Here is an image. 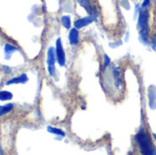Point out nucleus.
<instances>
[{
    "mask_svg": "<svg viewBox=\"0 0 156 155\" xmlns=\"http://www.w3.org/2000/svg\"><path fill=\"white\" fill-rule=\"evenodd\" d=\"M61 22H62V25L66 28H69L70 27V17L69 16H63L61 17Z\"/></svg>",
    "mask_w": 156,
    "mask_h": 155,
    "instance_id": "nucleus-13",
    "label": "nucleus"
},
{
    "mask_svg": "<svg viewBox=\"0 0 156 155\" xmlns=\"http://www.w3.org/2000/svg\"><path fill=\"white\" fill-rule=\"evenodd\" d=\"M69 43L72 46H75L79 43V31L78 28H72L69 34Z\"/></svg>",
    "mask_w": 156,
    "mask_h": 155,
    "instance_id": "nucleus-6",
    "label": "nucleus"
},
{
    "mask_svg": "<svg viewBox=\"0 0 156 155\" xmlns=\"http://www.w3.org/2000/svg\"><path fill=\"white\" fill-rule=\"evenodd\" d=\"M110 63H111V58L108 57V55H104V69L110 65Z\"/></svg>",
    "mask_w": 156,
    "mask_h": 155,
    "instance_id": "nucleus-14",
    "label": "nucleus"
},
{
    "mask_svg": "<svg viewBox=\"0 0 156 155\" xmlns=\"http://www.w3.org/2000/svg\"><path fill=\"white\" fill-rule=\"evenodd\" d=\"M13 108H14V105L11 104V103H9L7 105H5V106H0V116L11 111L13 110Z\"/></svg>",
    "mask_w": 156,
    "mask_h": 155,
    "instance_id": "nucleus-10",
    "label": "nucleus"
},
{
    "mask_svg": "<svg viewBox=\"0 0 156 155\" xmlns=\"http://www.w3.org/2000/svg\"><path fill=\"white\" fill-rule=\"evenodd\" d=\"M135 140L140 147L141 152L145 155L156 154V150L153 147L152 143L145 133L144 130L142 128L140 132L135 135Z\"/></svg>",
    "mask_w": 156,
    "mask_h": 155,
    "instance_id": "nucleus-2",
    "label": "nucleus"
},
{
    "mask_svg": "<svg viewBox=\"0 0 156 155\" xmlns=\"http://www.w3.org/2000/svg\"><path fill=\"white\" fill-rule=\"evenodd\" d=\"M16 48H15V47H13V46H11V45H9V44H6L5 46V58L8 59V58H10V56L12 55V53L14 52V51H16Z\"/></svg>",
    "mask_w": 156,
    "mask_h": 155,
    "instance_id": "nucleus-9",
    "label": "nucleus"
},
{
    "mask_svg": "<svg viewBox=\"0 0 156 155\" xmlns=\"http://www.w3.org/2000/svg\"><path fill=\"white\" fill-rule=\"evenodd\" d=\"M152 47H153L154 50L156 51V34L154 35V37H153V39H152Z\"/></svg>",
    "mask_w": 156,
    "mask_h": 155,
    "instance_id": "nucleus-16",
    "label": "nucleus"
},
{
    "mask_svg": "<svg viewBox=\"0 0 156 155\" xmlns=\"http://www.w3.org/2000/svg\"><path fill=\"white\" fill-rule=\"evenodd\" d=\"M138 27L140 29L141 42L147 45L148 42V33H149V12L147 8L142 7L138 18Z\"/></svg>",
    "mask_w": 156,
    "mask_h": 155,
    "instance_id": "nucleus-1",
    "label": "nucleus"
},
{
    "mask_svg": "<svg viewBox=\"0 0 156 155\" xmlns=\"http://www.w3.org/2000/svg\"><path fill=\"white\" fill-rule=\"evenodd\" d=\"M13 97L12 93L9 92V91H0V100H11Z\"/></svg>",
    "mask_w": 156,
    "mask_h": 155,
    "instance_id": "nucleus-11",
    "label": "nucleus"
},
{
    "mask_svg": "<svg viewBox=\"0 0 156 155\" xmlns=\"http://www.w3.org/2000/svg\"><path fill=\"white\" fill-rule=\"evenodd\" d=\"M151 5V1L150 0H144L143 4H142V7L144 8H148Z\"/></svg>",
    "mask_w": 156,
    "mask_h": 155,
    "instance_id": "nucleus-15",
    "label": "nucleus"
},
{
    "mask_svg": "<svg viewBox=\"0 0 156 155\" xmlns=\"http://www.w3.org/2000/svg\"><path fill=\"white\" fill-rule=\"evenodd\" d=\"M78 2L80 3V5L82 7H84V8L86 9V11H87L90 15H95V16H97V15H96V11H95V9L92 8L90 0H78Z\"/></svg>",
    "mask_w": 156,
    "mask_h": 155,
    "instance_id": "nucleus-7",
    "label": "nucleus"
},
{
    "mask_svg": "<svg viewBox=\"0 0 156 155\" xmlns=\"http://www.w3.org/2000/svg\"><path fill=\"white\" fill-rule=\"evenodd\" d=\"M153 136H154V138L155 139V141H156V134H153Z\"/></svg>",
    "mask_w": 156,
    "mask_h": 155,
    "instance_id": "nucleus-17",
    "label": "nucleus"
},
{
    "mask_svg": "<svg viewBox=\"0 0 156 155\" xmlns=\"http://www.w3.org/2000/svg\"><path fill=\"white\" fill-rule=\"evenodd\" d=\"M56 57L58 59V62L60 66L65 65V52L61 44L60 38H58L56 43Z\"/></svg>",
    "mask_w": 156,
    "mask_h": 155,
    "instance_id": "nucleus-4",
    "label": "nucleus"
},
{
    "mask_svg": "<svg viewBox=\"0 0 156 155\" xmlns=\"http://www.w3.org/2000/svg\"><path fill=\"white\" fill-rule=\"evenodd\" d=\"M27 81V77L26 74H22L21 76L19 77H16V78H14L12 79H10L9 81H7V85H10V84H16V83H26Z\"/></svg>",
    "mask_w": 156,
    "mask_h": 155,
    "instance_id": "nucleus-8",
    "label": "nucleus"
},
{
    "mask_svg": "<svg viewBox=\"0 0 156 155\" xmlns=\"http://www.w3.org/2000/svg\"><path fill=\"white\" fill-rule=\"evenodd\" d=\"M48 131L51 133L57 134V135H60V136H65V132L63 131H61L60 129L58 128H53V127H48Z\"/></svg>",
    "mask_w": 156,
    "mask_h": 155,
    "instance_id": "nucleus-12",
    "label": "nucleus"
},
{
    "mask_svg": "<svg viewBox=\"0 0 156 155\" xmlns=\"http://www.w3.org/2000/svg\"><path fill=\"white\" fill-rule=\"evenodd\" d=\"M96 18H97V16H95V15H90L89 16H86V17H83V18H80V19L75 20L74 26H75L76 28L80 29V28H82V27L90 25V23H92L93 21H95Z\"/></svg>",
    "mask_w": 156,
    "mask_h": 155,
    "instance_id": "nucleus-3",
    "label": "nucleus"
},
{
    "mask_svg": "<svg viewBox=\"0 0 156 155\" xmlns=\"http://www.w3.org/2000/svg\"><path fill=\"white\" fill-rule=\"evenodd\" d=\"M48 72L51 76L55 74V52L54 48H50L48 51Z\"/></svg>",
    "mask_w": 156,
    "mask_h": 155,
    "instance_id": "nucleus-5",
    "label": "nucleus"
}]
</instances>
